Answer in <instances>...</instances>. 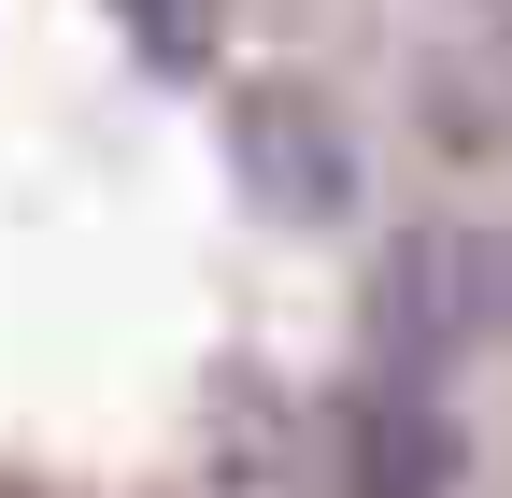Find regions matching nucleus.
<instances>
[{
  "instance_id": "obj_1",
  "label": "nucleus",
  "mask_w": 512,
  "mask_h": 498,
  "mask_svg": "<svg viewBox=\"0 0 512 498\" xmlns=\"http://www.w3.org/2000/svg\"><path fill=\"white\" fill-rule=\"evenodd\" d=\"M484 328H512V228H399L370 271V356L427 385L441 356H470Z\"/></svg>"
},
{
  "instance_id": "obj_2",
  "label": "nucleus",
  "mask_w": 512,
  "mask_h": 498,
  "mask_svg": "<svg viewBox=\"0 0 512 498\" xmlns=\"http://www.w3.org/2000/svg\"><path fill=\"white\" fill-rule=\"evenodd\" d=\"M242 200L285 214V228H328L356 200V157H342V114L313 86H256L242 100Z\"/></svg>"
},
{
  "instance_id": "obj_3",
  "label": "nucleus",
  "mask_w": 512,
  "mask_h": 498,
  "mask_svg": "<svg viewBox=\"0 0 512 498\" xmlns=\"http://www.w3.org/2000/svg\"><path fill=\"white\" fill-rule=\"evenodd\" d=\"M470 484V442L427 385H370L356 427H342V498H456Z\"/></svg>"
},
{
  "instance_id": "obj_4",
  "label": "nucleus",
  "mask_w": 512,
  "mask_h": 498,
  "mask_svg": "<svg viewBox=\"0 0 512 498\" xmlns=\"http://www.w3.org/2000/svg\"><path fill=\"white\" fill-rule=\"evenodd\" d=\"M114 15H128V43H143L157 72H200L214 57V0H114Z\"/></svg>"
},
{
  "instance_id": "obj_5",
  "label": "nucleus",
  "mask_w": 512,
  "mask_h": 498,
  "mask_svg": "<svg viewBox=\"0 0 512 498\" xmlns=\"http://www.w3.org/2000/svg\"><path fill=\"white\" fill-rule=\"evenodd\" d=\"M484 15H512V0H484Z\"/></svg>"
},
{
  "instance_id": "obj_6",
  "label": "nucleus",
  "mask_w": 512,
  "mask_h": 498,
  "mask_svg": "<svg viewBox=\"0 0 512 498\" xmlns=\"http://www.w3.org/2000/svg\"><path fill=\"white\" fill-rule=\"evenodd\" d=\"M0 498H29V484H0Z\"/></svg>"
}]
</instances>
